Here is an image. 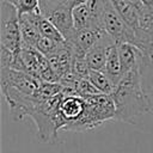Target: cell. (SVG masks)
<instances>
[{
  "mask_svg": "<svg viewBox=\"0 0 153 153\" xmlns=\"http://www.w3.org/2000/svg\"><path fill=\"white\" fill-rule=\"evenodd\" d=\"M127 1H129V2H131L135 7H137L139 8V11H141L145 6H143V4L141 2V0H127Z\"/></svg>",
  "mask_w": 153,
  "mask_h": 153,
  "instance_id": "e0dca14e",
  "label": "cell"
},
{
  "mask_svg": "<svg viewBox=\"0 0 153 153\" xmlns=\"http://www.w3.org/2000/svg\"><path fill=\"white\" fill-rule=\"evenodd\" d=\"M88 80L97 87V90L103 93V94H112L114 90H115V85L114 82L109 79V76L103 73L102 71H90L88 74Z\"/></svg>",
  "mask_w": 153,
  "mask_h": 153,
  "instance_id": "4fadbf2b",
  "label": "cell"
},
{
  "mask_svg": "<svg viewBox=\"0 0 153 153\" xmlns=\"http://www.w3.org/2000/svg\"><path fill=\"white\" fill-rule=\"evenodd\" d=\"M39 8L42 16L51 22L57 30L63 35L65 39L68 41L75 32L73 22V5L69 0H53V1H39Z\"/></svg>",
  "mask_w": 153,
  "mask_h": 153,
  "instance_id": "3957f363",
  "label": "cell"
},
{
  "mask_svg": "<svg viewBox=\"0 0 153 153\" xmlns=\"http://www.w3.org/2000/svg\"><path fill=\"white\" fill-rule=\"evenodd\" d=\"M86 110V100L79 96H63L59 104V114L62 122V128L79 121Z\"/></svg>",
  "mask_w": 153,
  "mask_h": 153,
  "instance_id": "8992f818",
  "label": "cell"
},
{
  "mask_svg": "<svg viewBox=\"0 0 153 153\" xmlns=\"http://www.w3.org/2000/svg\"><path fill=\"white\" fill-rule=\"evenodd\" d=\"M116 8V11L120 13L122 19L127 23L128 26H130L133 30H136L139 27L140 23V11L137 7H135L131 2L127 0H110Z\"/></svg>",
  "mask_w": 153,
  "mask_h": 153,
  "instance_id": "9c48e42d",
  "label": "cell"
},
{
  "mask_svg": "<svg viewBox=\"0 0 153 153\" xmlns=\"http://www.w3.org/2000/svg\"><path fill=\"white\" fill-rule=\"evenodd\" d=\"M7 2L17 8L19 16L26 13H41L39 0H7Z\"/></svg>",
  "mask_w": 153,
  "mask_h": 153,
  "instance_id": "5bb4252c",
  "label": "cell"
},
{
  "mask_svg": "<svg viewBox=\"0 0 153 153\" xmlns=\"http://www.w3.org/2000/svg\"><path fill=\"white\" fill-rule=\"evenodd\" d=\"M111 97L116 106L115 121L135 124L139 117L153 110L152 96L142 84L139 67L123 75Z\"/></svg>",
  "mask_w": 153,
  "mask_h": 153,
  "instance_id": "6da1fadb",
  "label": "cell"
},
{
  "mask_svg": "<svg viewBox=\"0 0 153 153\" xmlns=\"http://www.w3.org/2000/svg\"><path fill=\"white\" fill-rule=\"evenodd\" d=\"M39 1H53V0H39Z\"/></svg>",
  "mask_w": 153,
  "mask_h": 153,
  "instance_id": "ffe728a7",
  "label": "cell"
},
{
  "mask_svg": "<svg viewBox=\"0 0 153 153\" xmlns=\"http://www.w3.org/2000/svg\"><path fill=\"white\" fill-rule=\"evenodd\" d=\"M102 25L116 44L135 43V31L127 25L110 0L106 1L102 12Z\"/></svg>",
  "mask_w": 153,
  "mask_h": 153,
  "instance_id": "277c9868",
  "label": "cell"
},
{
  "mask_svg": "<svg viewBox=\"0 0 153 153\" xmlns=\"http://www.w3.org/2000/svg\"><path fill=\"white\" fill-rule=\"evenodd\" d=\"M102 72L105 73L109 76V79L114 82L115 86H117L118 82L122 80L123 72H122V66H121V61H120L117 44L111 47V49L109 51V55H108V60H106L105 67H104V69Z\"/></svg>",
  "mask_w": 153,
  "mask_h": 153,
  "instance_id": "30bf717a",
  "label": "cell"
},
{
  "mask_svg": "<svg viewBox=\"0 0 153 153\" xmlns=\"http://www.w3.org/2000/svg\"><path fill=\"white\" fill-rule=\"evenodd\" d=\"M141 2H142L143 6L147 7V8H151L152 5H153V0H141Z\"/></svg>",
  "mask_w": 153,
  "mask_h": 153,
  "instance_id": "d6986e66",
  "label": "cell"
},
{
  "mask_svg": "<svg viewBox=\"0 0 153 153\" xmlns=\"http://www.w3.org/2000/svg\"><path fill=\"white\" fill-rule=\"evenodd\" d=\"M69 1H71V4L73 5V7L79 6V5H82V4H86V2H87V0H69Z\"/></svg>",
  "mask_w": 153,
  "mask_h": 153,
  "instance_id": "ac0fdd59",
  "label": "cell"
},
{
  "mask_svg": "<svg viewBox=\"0 0 153 153\" xmlns=\"http://www.w3.org/2000/svg\"><path fill=\"white\" fill-rule=\"evenodd\" d=\"M22 33L19 25V14L17 8L1 0L0 5V47H4L17 54L22 49Z\"/></svg>",
  "mask_w": 153,
  "mask_h": 153,
  "instance_id": "7a4b0ae2",
  "label": "cell"
},
{
  "mask_svg": "<svg viewBox=\"0 0 153 153\" xmlns=\"http://www.w3.org/2000/svg\"><path fill=\"white\" fill-rule=\"evenodd\" d=\"M66 43V42H65ZM65 43H60V42H56V41H54V39H50V38H47V37H41L39 38V41H38V43H37V45H36V49L41 53V54H43L44 56H47V57H49L50 55H53V54H55Z\"/></svg>",
  "mask_w": 153,
  "mask_h": 153,
  "instance_id": "9a60e30c",
  "label": "cell"
},
{
  "mask_svg": "<svg viewBox=\"0 0 153 153\" xmlns=\"http://www.w3.org/2000/svg\"><path fill=\"white\" fill-rule=\"evenodd\" d=\"M72 14H73V22H74L75 30H82V29H88V27L97 29L94 20L92 18V14L90 12V8L87 7L86 4L73 7Z\"/></svg>",
  "mask_w": 153,
  "mask_h": 153,
  "instance_id": "7c38bea8",
  "label": "cell"
},
{
  "mask_svg": "<svg viewBox=\"0 0 153 153\" xmlns=\"http://www.w3.org/2000/svg\"><path fill=\"white\" fill-rule=\"evenodd\" d=\"M19 25H20V33L23 44L36 48L39 38L42 37L36 25L25 16H19Z\"/></svg>",
  "mask_w": 153,
  "mask_h": 153,
  "instance_id": "8fae6325",
  "label": "cell"
},
{
  "mask_svg": "<svg viewBox=\"0 0 153 153\" xmlns=\"http://www.w3.org/2000/svg\"><path fill=\"white\" fill-rule=\"evenodd\" d=\"M105 30L102 29H82L75 30L71 39L67 42L72 45L75 56H86V54L94 47V44L99 41L102 33Z\"/></svg>",
  "mask_w": 153,
  "mask_h": 153,
  "instance_id": "52a82bcc",
  "label": "cell"
},
{
  "mask_svg": "<svg viewBox=\"0 0 153 153\" xmlns=\"http://www.w3.org/2000/svg\"><path fill=\"white\" fill-rule=\"evenodd\" d=\"M0 79L1 86L12 87L25 94L36 96L41 84V79L24 72H19L12 68H0Z\"/></svg>",
  "mask_w": 153,
  "mask_h": 153,
  "instance_id": "5b68a950",
  "label": "cell"
},
{
  "mask_svg": "<svg viewBox=\"0 0 153 153\" xmlns=\"http://www.w3.org/2000/svg\"><path fill=\"white\" fill-rule=\"evenodd\" d=\"M149 10H152V11H153V5H152V7H151V8H149Z\"/></svg>",
  "mask_w": 153,
  "mask_h": 153,
  "instance_id": "44dd1931",
  "label": "cell"
},
{
  "mask_svg": "<svg viewBox=\"0 0 153 153\" xmlns=\"http://www.w3.org/2000/svg\"><path fill=\"white\" fill-rule=\"evenodd\" d=\"M115 41L104 31L99 38V41L94 44V47L86 54V61L91 69L93 71H103L108 60L109 51L112 45H115Z\"/></svg>",
  "mask_w": 153,
  "mask_h": 153,
  "instance_id": "ba28073f",
  "label": "cell"
},
{
  "mask_svg": "<svg viewBox=\"0 0 153 153\" xmlns=\"http://www.w3.org/2000/svg\"><path fill=\"white\" fill-rule=\"evenodd\" d=\"M4 1H7V0H4Z\"/></svg>",
  "mask_w": 153,
  "mask_h": 153,
  "instance_id": "7402d4cb",
  "label": "cell"
},
{
  "mask_svg": "<svg viewBox=\"0 0 153 153\" xmlns=\"http://www.w3.org/2000/svg\"><path fill=\"white\" fill-rule=\"evenodd\" d=\"M76 94L81 98H88L92 96L100 94V92L97 90V87L88 80V78L85 79H79L76 82Z\"/></svg>",
  "mask_w": 153,
  "mask_h": 153,
  "instance_id": "2e32d148",
  "label": "cell"
}]
</instances>
